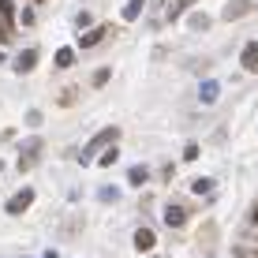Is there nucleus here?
<instances>
[{
	"label": "nucleus",
	"instance_id": "1",
	"mask_svg": "<svg viewBox=\"0 0 258 258\" xmlns=\"http://www.w3.org/2000/svg\"><path fill=\"white\" fill-rule=\"evenodd\" d=\"M38 154H41V139L34 135V139H26V142H23V154H19V168H34V161H38Z\"/></svg>",
	"mask_w": 258,
	"mask_h": 258
},
{
	"label": "nucleus",
	"instance_id": "2",
	"mask_svg": "<svg viewBox=\"0 0 258 258\" xmlns=\"http://www.w3.org/2000/svg\"><path fill=\"white\" fill-rule=\"evenodd\" d=\"M30 202H34V187L15 191L12 199H8V213H26V210H30Z\"/></svg>",
	"mask_w": 258,
	"mask_h": 258
},
{
	"label": "nucleus",
	"instance_id": "3",
	"mask_svg": "<svg viewBox=\"0 0 258 258\" xmlns=\"http://www.w3.org/2000/svg\"><path fill=\"white\" fill-rule=\"evenodd\" d=\"M247 12H254L251 0H228L225 12H221V19H239V15H247Z\"/></svg>",
	"mask_w": 258,
	"mask_h": 258
},
{
	"label": "nucleus",
	"instance_id": "4",
	"mask_svg": "<svg viewBox=\"0 0 258 258\" xmlns=\"http://www.w3.org/2000/svg\"><path fill=\"white\" fill-rule=\"evenodd\" d=\"M34 68H38V49H23L19 56H15V71L26 75V71H34Z\"/></svg>",
	"mask_w": 258,
	"mask_h": 258
},
{
	"label": "nucleus",
	"instance_id": "5",
	"mask_svg": "<svg viewBox=\"0 0 258 258\" xmlns=\"http://www.w3.org/2000/svg\"><path fill=\"white\" fill-rule=\"evenodd\" d=\"M239 64H243V71H258V45H254V41L239 52Z\"/></svg>",
	"mask_w": 258,
	"mask_h": 258
},
{
	"label": "nucleus",
	"instance_id": "6",
	"mask_svg": "<svg viewBox=\"0 0 258 258\" xmlns=\"http://www.w3.org/2000/svg\"><path fill=\"white\" fill-rule=\"evenodd\" d=\"M105 34H109V30H105V26H97V30H86L83 38H79V45H83V49H94L97 41H105Z\"/></svg>",
	"mask_w": 258,
	"mask_h": 258
},
{
	"label": "nucleus",
	"instance_id": "7",
	"mask_svg": "<svg viewBox=\"0 0 258 258\" xmlns=\"http://www.w3.org/2000/svg\"><path fill=\"white\" fill-rule=\"evenodd\" d=\"M112 139H116V131H112V127H109V131H101V135H97V139L90 142V146H86V157H94V154H97V150H101V146H105V142H112Z\"/></svg>",
	"mask_w": 258,
	"mask_h": 258
},
{
	"label": "nucleus",
	"instance_id": "8",
	"mask_svg": "<svg viewBox=\"0 0 258 258\" xmlns=\"http://www.w3.org/2000/svg\"><path fill=\"white\" fill-rule=\"evenodd\" d=\"M165 221H168L172 228H180L183 221H187V213H183V206H168V210H165Z\"/></svg>",
	"mask_w": 258,
	"mask_h": 258
},
{
	"label": "nucleus",
	"instance_id": "9",
	"mask_svg": "<svg viewBox=\"0 0 258 258\" xmlns=\"http://www.w3.org/2000/svg\"><path fill=\"white\" fill-rule=\"evenodd\" d=\"M142 4H146V0H127L120 15H123V19H127V23H131V19H139V15H142Z\"/></svg>",
	"mask_w": 258,
	"mask_h": 258
},
{
	"label": "nucleus",
	"instance_id": "10",
	"mask_svg": "<svg viewBox=\"0 0 258 258\" xmlns=\"http://www.w3.org/2000/svg\"><path fill=\"white\" fill-rule=\"evenodd\" d=\"M135 247L139 251H150V247H154V232H150V228H139L135 232Z\"/></svg>",
	"mask_w": 258,
	"mask_h": 258
},
{
	"label": "nucleus",
	"instance_id": "11",
	"mask_svg": "<svg viewBox=\"0 0 258 258\" xmlns=\"http://www.w3.org/2000/svg\"><path fill=\"white\" fill-rule=\"evenodd\" d=\"M12 19H15V4H12V0H0V23L8 26Z\"/></svg>",
	"mask_w": 258,
	"mask_h": 258
},
{
	"label": "nucleus",
	"instance_id": "12",
	"mask_svg": "<svg viewBox=\"0 0 258 258\" xmlns=\"http://www.w3.org/2000/svg\"><path fill=\"white\" fill-rule=\"evenodd\" d=\"M71 64H75V52H71V49H60V52H56V68H71Z\"/></svg>",
	"mask_w": 258,
	"mask_h": 258
},
{
	"label": "nucleus",
	"instance_id": "13",
	"mask_svg": "<svg viewBox=\"0 0 258 258\" xmlns=\"http://www.w3.org/2000/svg\"><path fill=\"white\" fill-rule=\"evenodd\" d=\"M191 191H195V195H210V191H213V180H195Z\"/></svg>",
	"mask_w": 258,
	"mask_h": 258
},
{
	"label": "nucleus",
	"instance_id": "14",
	"mask_svg": "<svg viewBox=\"0 0 258 258\" xmlns=\"http://www.w3.org/2000/svg\"><path fill=\"white\" fill-rule=\"evenodd\" d=\"M213 97H217V83H206V86H202V101H213Z\"/></svg>",
	"mask_w": 258,
	"mask_h": 258
},
{
	"label": "nucleus",
	"instance_id": "15",
	"mask_svg": "<svg viewBox=\"0 0 258 258\" xmlns=\"http://www.w3.org/2000/svg\"><path fill=\"white\" fill-rule=\"evenodd\" d=\"M131 183H146V168H131Z\"/></svg>",
	"mask_w": 258,
	"mask_h": 258
},
{
	"label": "nucleus",
	"instance_id": "16",
	"mask_svg": "<svg viewBox=\"0 0 258 258\" xmlns=\"http://www.w3.org/2000/svg\"><path fill=\"white\" fill-rule=\"evenodd\" d=\"M105 83H109V68H101V71L94 75V86H105Z\"/></svg>",
	"mask_w": 258,
	"mask_h": 258
},
{
	"label": "nucleus",
	"instance_id": "17",
	"mask_svg": "<svg viewBox=\"0 0 258 258\" xmlns=\"http://www.w3.org/2000/svg\"><path fill=\"white\" fill-rule=\"evenodd\" d=\"M191 26H195V30H206V26H210V19H206V15H195V19H191Z\"/></svg>",
	"mask_w": 258,
	"mask_h": 258
},
{
	"label": "nucleus",
	"instance_id": "18",
	"mask_svg": "<svg viewBox=\"0 0 258 258\" xmlns=\"http://www.w3.org/2000/svg\"><path fill=\"white\" fill-rule=\"evenodd\" d=\"M101 165H116V150H105V154H101Z\"/></svg>",
	"mask_w": 258,
	"mask_h": 258
},
{
	"label": "nucleus",
	"instance_id": "19",
	"mask_svg": "<svg viewBox=\"0 0 258 258\" xmlns=\"http://www.w3.org/2000/svg\"><path fill=\"white\" fill-rule=\"evenodd\" d=\"M195 157H199V146H195V142H191V146L183 150V161H195Z\"/></svg>",
	"mask_w": 258,
	"mask_h": 258
},
{
	"label": "nucleus",
	"instance_id": "20",
	"mask_svg": "<svg viewBox=\"0 0 258 258\" xmlns=\"http://www.w3.org/2000/svg\"><path fill=\"white\" fill-rule=\"evenodd\" d=\"M4 41H8V26L0 23V45H4Z\"/></svg>",
	"mask_w": 258,
	"mask_h": 258
},
{
	"label": "nucleus",
	"instance_id": "21",
	"mask_svg": "<svg viewBox=\"0 0 258 258\" xmlns=\"http://www.w3.org/2000/svg\"><path fill=\"white\" fill-rule=\"evenodd\" d=\"M251 221H254V225H258V206H254V210H251Z\"/></svg>",
	"mask_w": 258,
	"mask_h": 258
},
{
	"label": "nucleus",
	"instance_id": "22",
	"mask_svg": "<svg viewBox=\"0 0 258 258\" xmlns=\"http://www.w3.org/2000/svg\"><path fill=\"white\" fill-rule=\"evenodd\" d=\"M0 64H4V52H0Z\"/></svg>",
	"mask_w": 258,
	"mask_h": 258
},
{
	"label": "nucleus",
	"instance_id": "23",
	"mask_svg": "<svg viewBox=\"0 0 258 258\" xmlns=\"http://www.w3.org/2000/svg\"><path fill=\"white\" fill-rule=\"evenodd\" d=\"M0 168H4V161H0Z\"/></svg>",
	"mask_w": 258,
	"mask_h": 258
}]
</instances>
